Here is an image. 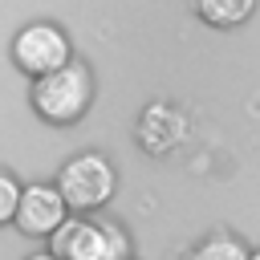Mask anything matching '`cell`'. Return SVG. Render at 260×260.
Segmentation results:
<instances>
[{"mask_svg": "<svg viewBox=\"0 0 260 260\" xmlns=\"http://www.w3.org/2000/svg\"><path fill=\"white\" fill-rule=\"evenodd\" d=\"M65 219H69V203L57 183H28L24 187L20 211H16V228L24 236H53Z\"/></svg>", "mask_w": 260, "mask_h": 260, "instance_id": "6", "label": "cell"}, {"mask_svg": "<svg viewBox=\"0 0 260 260\" xmlns=\"http://www.w3.org/2000/svg\"><path fill=\"white\" fill-rule=\"evenodd\" d=\"M134 138H138V146H142L150 158H162V154H171L175 146H183V138H187V114H183L175 102H150V106H142V114H138Z\"/></svg>", "mask_w": 260, "mask_h": 260, "instance_id": "5", "label": "cell"}, {"mask_svg": "<svg viewBox=\"0 0 260 260\" xmlns=\"http://www.w3.org/2000/svg\"><path fill=\"white\" fill-rule=\"evenodd\" d=\"M248 260H260V248H256V252H252V256H248Z\"/></svg>", "mask_w": 260, "mask_h": 260, "instance_id": "11", "label": "cell"}, {"mask_svg": "<svg viewBox=\"0 0 260 260\" xmlns=\"http://www.w3.org/2000/svg\"><path fill=\"white\" fill-rule=\"evenodd\" d=\"M248 256H252V248H244L240 236H232V232H211L207 240H199V244L191 248L187 260H248Z\"/></svg>", "mask_w": 260, "mask_h": 260, "instance_id": "8", "label": "cell"}, {"mask_svg": "<svg viewBox=\"0 0 260 260\" xmlns=\"http://www.w3.org/2000/svg\"><path fill=\"white\" fill-rule=\"evenodd\" d=\"M24 260H61V256H57V252H49V248H45V252H32V256H24Z\"/></svg>", "mask_w": 260, "mask_h": 260, "instance_id": "10", "label": "cell"}, {"mask_svg": "<svg viewBox=\"0 0 260 260\" xmlns=\"http://www.w3.org/2000/svg\"><path fill=\"white\" fill-rule=\"evenodd\" d=\"M93 98H98V77L81 57H73L69 65H61L28 85V106L49 126H77L89 114Z\"/></svg>", "mask_w": 260, "mask_h": 260, "instance_id": "1", "label": "cell"}, {"mask_svg": "<svg viewBox=\"0 0 260 260\" xmlns=\"http://www.w3.org/2000/svg\"><path fill=\"white\" fill-rule=\"evenodd\" d=\"M8 57L28 81H37V77L73 61V41L57 20H28L24 28H16V37L8 45Z\"/></svg>", "mask_w": 260, "mask_h": 260, "instance_id": "4", "label": "cell"}, {"mask_svg": "<svg viewBox=\"0 0 260 260\" xmlns=\"http://www.w3.org/2000/svg\"><path fill=\"white\" fill-rule=\"evenodd\" d=\"M20 195H24V183H16L12 171H0V228H4V223H16Z\"/></svg>", "mask_w": 260, "mask_h": 260, "instance_id": "9", "label": "cell"}, {"mask_svg": "<svg viewBox=\"0 0 260 260\" xmlns=\"http://www.w3.org/2000/svg\"><path fill=\"white\" fill-rule=\"evenodd\" d=\"M57 187H61V195H65V203H69L73 215H93V211H102L114 199L118 171H114V162L106 154L81 150V154H73V158L61 162Z\"/></svg>", "mask_w": 260, "mask_h": 260, "instance_id": "3", "label": "cell"}, {"mask_svg": "<svg viewBox=\"0 0 260 260\" xmlns=\"http://www.w3.org/2000/svg\"><path fill=\"white\" fill-rule=\"evenodd\" d=\"M49 252L61 260H130V236L114 219H98V211L69 215L49 236Z\"/></svg>", "mask_w": 260, "mask_h": 260, "instance_id": "2", "label": "cell"}, {"mask_svg": "<svg viewBox=\"0 0 260 260\" xmlns=\"http://www.w3.org/2000/svg\"><path fill=\"white\" fill-rule=\"evenodd\" d=\"M191 8L207 28H223L228 32V28H240V24L252 20L256 0H191Z\"/></svg>", "mask_w": 260, "mask_h": 260, "instance_id": "7", "label": "cell"}]
</instances>
